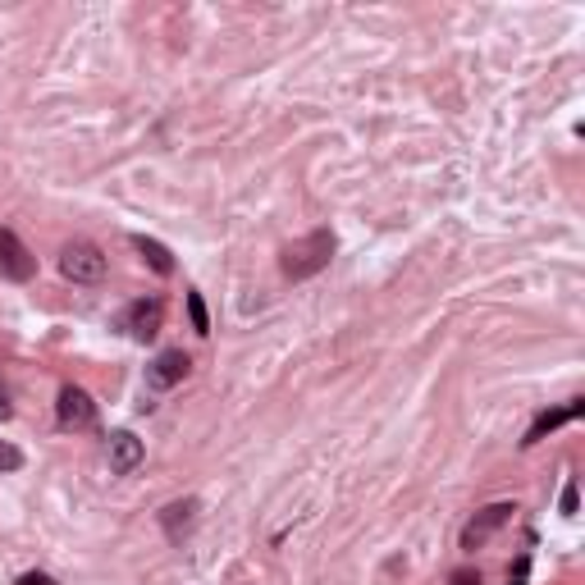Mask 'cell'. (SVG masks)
<instances>
[{"instance_id": "6da1fadb", "label": "cell", "mask_w": 585, "mask_h": 585, "mask_svg": "<svg viewBox=\"0 0 585 585\" xmlns=\"http://www.w3.org/2000/svg\"><path fill=\"white\" fill-rule=\"evenodd\" d=\"M334 247H339V238H334L330 229H311L307 238L288 243V247L279 252V270H283L292 283H302V279L320 274V270L334 261Z\"/></svg>"}, {"instance_id": "7a4b0ae2", "label": "cell", "mask_w": 585, "mask_h": 585, "mask_svg": "<svg viewBox=\"0 0 585 585\" xmlns=\"http://www.w3.org/2000/svg\"><path fill=\"white\" fill-rule=\"evenodd\" d=\"M110 270V256L92 243V238H73L60 247V274L69 283H101Z\"/></svg>"}, {"instance_id": "3957f363", "label": "cell", "mask_w": 585, "mask_h": 585, "mask_svg": "<svg viewBox=\"0 0 585 585\" xmlns=\"http://www.w3.org/2000/svg\"><path fill=\"white\" fill-rule=\"evenodd\" d=\"M119 330L128 334V339H137V343H152L161 330H165V302L156 298H137V302H128L124 311H119Z\"/></svg>"}, {"instance_id": "277c9868", "label": "cell", "mask_w": 585, "mask_h": 585, "mask_svg": "<svg viewBox=\"0 0 585 585\" xmlns=\"http://www.w3.org/2000/svg\"><path fill=\"white\" fill-rule=\"evenodd\" d=\"M97 398L83 389V385H64L60 398H55V425L60 430H92L97 425Z\"/></svg>"}, {"instance_id": "5b68a950", "label": "cell", "mask_w": 585, "mask_h": 585, "mask_svg": "<svg viewBox=\"0 0 585 585\" xmlns=\"http://www.w3.org/2000/svg\"><path fill=\"white\" fill-rule=\"evenodd\" d=\"M188 371H192V357L183 348H165V352L152 357V366H146V389H152V394H170L174 385L188 380Z\"/></svg>"}, {"instance_id": "8992f818", "label": "cell", "mask_w": 585, "mask_h": 585, "mask_svg": "<svg viewBox=\"0 0 585 585\" xmlns=\"http://www.w3.org/2000/svg\"><path fill=\"white\" fill-rule=\"evenodd\" d=\"M32 274H37V256L28 252V243L14 229H0V279L28 283Z\"/></svg>"}, {"instance_id": "52a82bcc", "label": "cell", "mask_w": 585, "mask_h": 585, "mask_svg": "<svg viewBox=\"0 0 585 585\" xmlns=\"http://www.w3.org/2000/svg\"><path fill=\"white\" fill-rule=\"evenodd\" d=\"M512 512H517V503H489V507H480L476 517L462 526V549H467V553H476V549H480L494 531H503V526L512 522Z\"/></svg>"}, {"instance_id": "ba28073f", "label": "cell", "mask_w": 585, "mask_h": 585, "mask_svg": "<svg viewBox=\"0 0 585 585\" xmlns=\"http://www.w3.org/2000/svg\"><path fill=\"white\" fill-rule=\"evenodd\" d=\"M585 412V398H567L562 407H549V412H540L535 421H531V430H526V439H522V449H535L540 439H549L553 430H562L567 421H576Z\"/></svg>"}, {"instance_id": "9c48e42d", "label": "cell", "mask_w": 585, "mask_h": 585, "mask_svg": "<svg viewBox=\"0 0 585 585\" xmlns=\"http://www.w3.org/2000/svg\"><path fill=\"white\" fill-rule=\"evenodd\" d=\"M106 458H110V471H115V476H133V471L142 467L146 449H142V439H137L133 430H115L110 444H106Z\"/></svg>"}, {"instance_id": "30bf717a", "label": "cell", "mask_w": 585, "mask_h": 585, "mask_svg": "<svg viewBox=\"0 0 585 585\" xmlns=\"http://www.w3.org/2000/svg\"><path fill=\"white\" fill-rule=\"evenodd\" d=\"M197 512H201L197 498H174V503H165V507H161V531H165V540L183 544V540L192 535V526H197Z\"/></svg>"}, {"instance_id": "8fae6325", "label": "cell", "mask_w": 585, "mask_h": 585, "mask_svg": "<svg viewBox=\"0 0 585 585\" xmlns=\"http://www.w3.org/2000/svg\"><path fill=\"white\" fill-rule=\"evenodd\" d=\"M133 252L146 261V265H152L161 279H170L174 274V252L161 243V238H146V234H133Z\"/></svg>"}, {"instance_id": "7c38bea8", "label": "cell", "mask_w": 585, "mask_h": 585, "mask_svg": "<svg viewBox=\"0 0 585 585\" xmlns=\"http://www.w3.org/2000/svg\"><path fill=\"white\" fill-rule=\"evenodd\" d=\"M183 307H188V320H192V330L206 339V334H210V311H206V302H201V292H197V288H188Z\"/></svg>"}, {"instance_id": "4fadbf2b", "label": "cell", "mask_w": 585, "mask_h": 585, "mask_svg": "<svg viewBox=\"0 0 585 585\" xmlns=\"http://www.w3.org/2000/svg\"><path fill=\"white\" fill-rule=\"evenodd\" d=\"M23 471V449H14L10 439H0V476H14Z\"/></svg>"}, {"instance_id": "5bb4252c", "label": "cell", "mask_w": 585, "mask_h": 585, "mask_svg": "<svg viewBox=\"0 0 585 585\" xmlns=\"http://www.w3.org/2000/svg\"><path fill=\"white\" fill-rule=\"evenodd\" d=\"M576 503H580L576 498V480L567 476V485H562V517H576Z\"/></svg>"}, {"instance_id": "9a60e30c", "label": "cell", "mask_w": 585, "mask_h": 585, "mask_svg": "<svg viewBox=\"0 0 585 585\" xmlns=\"http://www.w3.org/2000/svg\"><path fill=\"white\" fill-rule=\"evenodd\" d=\"M19 585H55V580H51L46 571H23V576H19Z\"/></svg>"}, {"instance_id": "2e32d148", "label": "cell", "mask_w": 585, "mask_h": 585, "mask_svg": "<svg viewBox=\"0 0 585 585\" xmlns=\"http://www.w3.org/2000/svg\"><path fill=\"white\" fill-rule=\"evenodd\" d=\"M453 585H480V571L462 567V571H453Z\"/></svg>"}, {"instance_id": "e0dca14e", "label": "cell", "mask_w": 585, "mask_h": 585, "mask_svg": "<svg viewBox=\"0 0 585 585\" xmlns=\"http://www.w3.org/2000/svg\"><path fill=\"white\" fill-rule=\"evenodd\" d=\"M526 571H531V558H522V562H517V571L507 576V585H526Z\"/></svg>"}, {"instance_id": "ac0fdd59", "label": "cell", "mask_w": 585, "mask_h": 585, "mask_svg": "<svg viewBox=\"0 0 585 585\" xmlns=\"http://www.w3.org/2000/svg\"><path fill=\"white\" fill-rule=\"evenodd\" d=\"M14 416V403H10V389L0 385V421H10Z\"/></svg>"}]
</instances>
